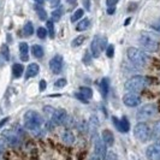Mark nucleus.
<instances>
[{"instance_id":"nucleus-1","label":"nucleus","mask_w":160,"mask_h":160,"mask_svg":"<svg viewBox=\"0 0 160 160\" xmlns=\"http://www.w3.org/2000/svg\"><path fill=\"white\" fill-rule=\"evenodd\" d=\"M148 82L149 81L143 76H134L125 82L124 88L129 93H137V92H141L148 84Z\"/></svg>"},{"instance_id":"nucleus-2","label":"nucleus","mask_w":160,"mask_h":160,"mask_svg":"<svg viewBox=\"0 0 160 160\" xmlns=\"http://www.w3.org/2000/svg\"><path fill=\"white\" fill-rule=\"evenodd\" d=\"M24 127L28 130H38L42 124V118L36 111H27L23 117Z\"/></svg>"},{"instance_id":"nucleus-3","label":"nucleus","mask_w":160,"mask_h":160,"mask_svg":"<svg viewBox=\"0 0 160 160\" xmlns=\"http://www.w3.org/2000/svg\"><path fill=\"white\" fill-rule=\"evenodd\" d=\"M128 58L129 60L136 66H146L148 63V57L143 51L135 47H130L128 49Z\"/></svg>"},{"instance_id":"nucleus-4","label":"nucleus","mask_w":160,"mask_h":160,"mask_svg":"<svg viewBox=\"0 0 160 160\" xmlns=\"http://www.w3.org/2000/svg\"><path fill=\"white\" fill-rule=\"evenodd\" d=\"M138 42H140L141 47L148 52H155V51H158V47H159L158 41L154 39L153 35L148 34V32H142L138 39Z\"/></svg>"},{"instance_id":"nucleus-5","label":"nucleus","mask_w":160,"mask_h":160,"mask_svg":"<svg viewBox=\"0 0 160 160\" xmlns=\"http://www.w3.org/2000/svg\"><path fill=\"white\" fill-rule=\"evenodd\" d=\"M134 135H135V137H136L138 141L146 142L151 137V129H149V127L146 123L140 122L138 124L135 125V128H134Z\"/></svg>"},{"instance_id":"nucleus-6","label":"nucleus","mask_w":160,"mask_h":160,"mask_svg":"<svg viewBox=\"0 0 160 160\" xmlns=\"http://www.w3.org/2000/svg\"><path fill=\"white\" fill-rule=\"evenodd\" d=\"M157 112V107L154 104H147L143 105L138 108V111L136 113V117L138 120H146L148 118L153 117Z\"/></svg>"},{"instance_id":"nucleus-7","label":"nucleus","mask_w":160,"mask_h":160,"mask_svg":"<svg viewBox=\"0 0 160 160\" xmlns=\"http://www.w3.org/2000/svg\"><path fill=\"white\" fill-rule=\"evenodd\" d=\"M146 157L148 160H160V142L148 146L146 149Z\"/></svg>"},{"instance_id":"nucleus-8","label":"nucleus","mask_w":160,"mask_h":160,"mask_svg":"<svg viewBox=\"0 0 160 160\" xmlns=\"http://www.w3.org/2000/svg\"><path fill=\"white\" fill-rule=\"evenodd\" d=\"M66 111L63 108H58L54 110V112L52 113L51 116V123L52 124H57V125H62L64 124L65 120H66Z\"/></svg>"},{"instance_id":"nucleus-9","label":"nucleus","mask_w":160,"mask_h":160,"mask_svg":"<svg viewBox=\"0 0 160 160\" xmlns=\"http://www.w3.org/2000/svg\"><path fill=\"white\" fill-rule=\"evenodd\" d=\"M63 65H64V60H63V57L62 56H56L53 57L51 60H49V69L53 73H60L63 70Z\"/></svg>"},{"instance_id":"nucleus-10","label":"nucleus","mask_w":160,"mask_h":160,"mask_svg":"<svg viewBox=\"0 0 160 160\" xmlns=\"http://www.w3.org/2000/svg\"><path fill=\"white\" fill-rule=\"evenodd\" d=\"M123 102L128 107H136L141 104V98L136 93H128L123 98Z\"/></svg>"},{"instance_id":"nucleus-11","label":"nucleus","mask_w":160,"mask_h":160,"mask_svg":"<svg viewBox=\"0 0 160 160\" xmlns=\"http://www.w3.org/2000/svg\"><path fill=\"white\" fill-rule=\"evenodd\" d=\"M2 138L10 146H18V144L21 143L18 135H17L16 132H13L12 130H4L2 131Z\"/></svg>"},{"instance_id":"nucleus-12","label":"nucleus","mask_w":160,"mask_h":160,"mask_svg":"<svg viewBox=\"0 0 160 160\" xmlns=\"http://www.w3.org/2000/svg\"><path fill=\"white\" fill-rule=\"evenodd\" d=\"M94 153H95L96 155L100 158V159H102L106 157V144L104 143V141L102 140H100V138H96L95 140V143H94Z\"/></svg>"},{"instance_id":"nucleus-13","label":"nucleus","mask_w":160,"mask_h":160,"mask_svg":"<svg viewBox=\"0 0 160 160\" xmlns=\"http://www.w3.org/2000/svg\"><path fill=\"white\" fill-rule=\"evenodd\" d=\"M112 120L114 122V125L116 128L118 129L122 132H128L129 129H130V125H129V122L125 117H123L122 119H117L116 117H113Z\"/></svg>"},{"instance_id":"nucleus-14","label":"nucleus","mask_w":160,"mask_h":160,"mask_svg":"<svg viewBox=\"0 0 160 160\" xmlns=\"http://www.w3.org/2000/svg\"><path fill=\"white\" fill-rule=\"evenodd\" d=\"M90 52H92V57L94 58H99L100 53H101V48H100V38L96 36L94 40L90 43Z\"/></svg>"},{"instance_id":"nucleus-15","label":"nucleus","mask_w":160,"mask_h":160,"mask_svg":"<svg viewBox=\"0 0 160 160\" xmlns=\"http://www.w3.org/2000/svg\"><path fill=\"white\" fill-rule=\"evenodd\" d=\"M101 137H102V141H104V143L106 144V146H112L113 142H114V136H113L112 131L108 130V129L102 130Z\"/></svg>"},{"instance_id":"nucleus-16","label":"nucleus","mask_w":160,"mask_h":160,"mask_svg":"<svg viewBox=\"0 0 160 160\" xmlns=\"http://www.w3.org/2000/svg\"><path fill=\"white\" fill-rule=\"evenodd\" d=\"M40 71V66L35 63H32V64L28 66L27 71H25V78H30V77H35Z\"/></svg>"},{"instance_id":"nucleus-17","label":"nucleus","mask_w":160,"mask_h":160,"mask_svg":"<svg viewBox=\"0 0 160 160\" xmlns=\"http://www.w3.org/2000/svg\"><path fill=\"white\" fill-rule=\"evenodd\" d=\"M28 52H29V47H28L27 42H21L19 43V53H21V59L23 62H27L29 59Z\"/></svg>"},{"instance_id":"nucleus-18","label":"nucleus","mask_w":160,"mask_h":160,"mask_svg":"<svg viewBox=\"0 0 160 160\" xmlns=\"http://www.w3.org/2000/svg\"><path fill=\"white\" fill-rule=\"evenodd\" d=\"M62 138H63V141H64L65 143L68 144H72L75 143V135L72 134L71 131H69V130H65L64 132L62 134Z\"/></svg>"},{"instance_id":"nucleus-19","label":"nucleus","mask_w":160,"mask_h":160,"mask_svg":"<svg viewBox=\"0 0 160 160\" xmlns=\"http://www.w3.org/2000/svg\"><path fill=\"white\" fill-rule=\"evenodd\" d=\"M23 71H24V68L22 64H18V63H17V64H13V66H12V73H13L15 78L21 77Z\"/></svg>"},{"instance_id":"nucleus-20","label":"nucleus","mask_w":160,"mask_h":160,"mask_svg":"<svg viewBox=\"0 0 160 160\" xmlns=\"http://www.w3.org/2000/svg\"><path fill=\"white\" fill-rule=\"evenodd\" d=\"M32 53L35 58H42L43 57V48L41 47L40 45H32Z\"/></svg>"},{"instance_id":"nucleus-21","label":"nucleus","mask_w":160,"mask_h":160,"mask_svg":"<svg viewBox=\"0 0 160 160\" xmlns=\"http://www.w3.org/2000/svg\"><path fill=\"white\" fill-rule=\"evenodd\" d=\"M151 134H152L151 137H152L153 140H159L160 138V120H158V122L154 124Z\"/></svg>"},{"instance_id":"nucleus-22","label":"nucleus","mask_w":160,"mask_h":160,"mask_svg":"<svg viewBox=\"0 0 160 160\" xmlns=\"http://www.w3.org/2000/svg\"><path fill=\"white\" fill-rule=\"evenodd\" d=\"M89 25H90V21H89L88 18H83V19H82V21L80 22V23L77 24V27H76V30H77V32H83V30L88 29Z\"/></svg>"},{"instance_id":"nucleus-23","label":"nucleus","mask_w":160,"mask_h":160,"mask_svg":"<svg viewBox=\"0 0 160 160\" xmlns=\"http://www.w3.org/2000/svg\"><path fill=\"white\" fill-rule=\"evenodd\" d=\"M80 94L83 96L86 100H89V99L93 96V90H92L90 88H88V87H81Z\"/></svg>"},{"instance_id":"nucleus-24","label":"nucleus","mask_w":160,"mask_h":160,"mask_svg":"<svg viewBox=\"0 0 160 160\" xmlns=\"http://www.w3.org/2000/svg\"><path fill=\"white\" fill-rule=\"evenodd\" d=\"M35 11H36V13H38V16H39L41 21H46L47 19V13H46L45 8H42L41 5H36L35 6Z\"/></svg>"},{"instance_id":"nucleus-25","label":"nucleus","mask_w":160,"mask_h":160,"mask_svg":"<svg viewBox=\"0 0 160 160\" xmlns=\"http://www.w3.org/2000/svg\"><path fill=\"white\" fill-rule=\"evenodd\" d=\"M100 87H101L104 96H106L108 94V89H110V82H108V80L107 78H102L101 82H100Z\"/></svg>"},{"instance_id":"nucleus-26","label":"nucleus","mask_w":160,"mask_h":160,"mask_svg":"<svg viewBox=\"0 0 160 160\" xmlns=\"http://www.w3.org/2000/svg\"><path fill=\"white\" fill-rule=\"evenodd\" d=\"M84 41H86V36H84V35H78V36H76L71 42L72 47H78V46H81Z\"/></svg>"},{"instance_id":"nucleus-27","label":"nucleus","mask_w":160,"mask_h":160,"mask_svg":"<svg viewBox=\"0 0 160 160\" xmlns=\"http://www.w3.org/2000/svg\"><path fill=\"white\" fill-rule=\"evenodd\" d=\"M63 12H64L63 8H56V10L52 12V18H53V21H54V22H58V21L62 18V16H63Z\"/></svg>"},{"instance_id":"nucleus-28","label":"nucleus","mask_w":160,"mask_h":160,"mask_svg":"<svg viewBox=\"0 0 160 160\" xmlns=\"http://www.w3.org/2000/svg\"><path fill=\"white\" fill-rule=\"evenodd\" d=\"M32 32H34L32 23V22H27L23 28V34L25 35V36H30V35H32Z\"/></svg>"},{"instance_id":"nucleus-29","label":"nucleus","mask_w":160,"mask_h":160,"mask_svg":"<svg viewBox=\"0 0 160 160\" xmlns=\"http://www.w3.org/2000/svg\"><path fill=\"white\" fill-rule=\"evenodd\" d=\"M83 15H84V11H83L82 8H77V10L73 12V15H72L71 21L72 22H76V21H78L80 18H83Z\"/></svg>"},{"instance_id":"nucleus-30","label":"nucleus","mask_w":160,"mask_h":160,"mask_svg":"<svg viewBox=\"0 0 160 160\" xmlns=\"http://www.w3.org/2000/svg\"><path fill=\"white\" fill-rule=\"evenodd\" d=\"M47 30H48L49 36H51L52 39H54V36H56V30H54V25H53V22H52V21H47Z\"/></svg>"},{"instance_id":"nucleus-31","label":"nucleus","mask_w":160,"mask_h":160,"mask_svg":"<svg viewBox=\"0 0 160 160\" xmlns=\"http://www.w3.org/2000/svg\"><path fill=\"white\" fill-rule=\"evenodd\" d=\"M98 127H99V122H98V119H96V117H92V118H90V124H89V128H90V130H92L94 134H95Z\"/></svg>"},{"instance_id":"nucleus-32","label":"nucleus","mask_w":160,"mask_h":160,"mask_svg":"<svg viewBox=\"0 0 160 160\" xmlns=\"http://www.w3.org/2000/svg\"><path fill=\"white\" fill-rule=\"evenodd\" d=\"M0 54L5 58L6 62L10 59V51H8V47L6 45H2V47H1V53H0Z\"/></svg>"},{"instance_id":"nucleus-33","label":"nucleus","mask_w":160,"mask_h":160,"mask_svg":"<svg viewBox=\"0 0 160 160\" xmlns=\"http://www.w3.org/2000/svg\"><path fill=\"white\" fill-rule=\"evenodd\" d=\"M36 34H38V36H39L40 39H45V38H46V35H47V29H46V28H43V27H40V28L38 29Z\"/></svg>"},{"instance_id":"nucleus-34","label":"nucleus","mask_w":160,"mask_h":160,"mask_svg":"<svg viewBox=\"0 0 160 160\" xmlns=\"http://www.w3.org/2000/svg\"><path fill=\"white\" fill-rule=\"evenodd\" d=\"M66 83H68V81L65 80V78H59L58 81H56L54 87H57V88H63V87L66 86Z\"/></svg>"},{"instance_id":"nucleus-35","label":"nucleus","mask_w":160,"mask_h":160,"mask_svg":"<svg viewBox=\"0 0 160 160\" xmlns=\"http://www.w3.org/2000/svg\"><path fill=\"white\" fill-rule=\"evenodd\" d=\"M106 54L108 58H112L113 54H114V46L113 45H110V46H107L106 48Z\"/></svg>"},{"instance_id":"nucleus-36","label":"nucleus","mask_w":160,"mask_h":160,"mask_svg":"<svg viewBox=\"0 0 160 160\" xmlns=\"http://www.w3.org/2000/svg\"><path fill=\"white\" fill-rule=\"evenodd\" d=\"M106 158H107V160H118V158H117V155H116L114 152L106 153Z\"/></svg>"},{"instance_id":"nucleus-37","label":"nucleus","mask_w":160,"mask_h":160,"mask_svg":"<svg viewBox=\"0 0 160 160\" xmlns=\"http://www.w3.org/2000/svg\"><path fill=\"white\" fill-rule=\"evenodd\" d=\"M152 28L154 30H157L158 32H160V18L158 21H155V22H153L152 23Z\"/></svg>"},{"instance_id":"nucleus-38","label":"nucleus","mask_w":160,"mask_h":160,"mask_svg":"<svg viewBox=\"0 0 160 160\" xmlns=\"http://www.w3.org/2000/svg\"><path fill=\"white\" fill-rule=\"evenodd\" d=\"M5 147H6V142L4 141L2 137H0V154L5 151Z\"/></svg>"},{"instance_id":"nucleus-39","label":"nucleus","mask_w":160,"mask_h":160,"mask_svg":"<svg viewBox=\"0 0 160 160\" xmlns=\"http://www.w3.org/2000/svg\"><path fill=\"white\" fill-rule=\"evenodd\" d=\"M118 1H119V0H106V4H107L108 8H113Z\"/></svg>"},{"instance_id":"nucleus-40","label":"nucleus","mask_w":160,"mask_h":160,"mask_svg":"<svg viewBox=\"0 0 160 160\" xmlns=\"http://www.w3.org/2000/svg\"><path fill=\"white\" fill-rule=\"evenodd\" d=\"M46 86H47L46 81H45V80H41V81H40V90H41V92L46 89Z\"/></svg>"},{"instance_id":"nucleus-41","label":"nucleus","mask_w":160,"mask_h":160,"mask_svg":"<svg viewBox=\"0 0 160 160\" xmlns=\"http://www.w3.org/2000/svg\"><path fill=\"white\" fill-rule=\"evenodd\" d=\"M89 160H101L98 155H96L95 153H93L92 155H90V158H89Z\"/></svg>"},{"instance_id":"nucleus-42","label":"nucleus","mask_w":160,"mask_h":160,"mask_svg":"<svg viewBox=\"0 0 160 160\" xmlns=\"http://www.w3.org/2000/svg\"><path fill=\"white\" fill-rule=\"evenodd\" d=\"M114 11H116V10H114V6H113V8H110L107 10V13H108V15H112V13H114Z\"/></svg>"},{"instance_id":"nucleus-43","label":"nucleus","mask_w":160,"mask_h":160,"mask_svg":"<svg viewBox=\"0 0 160 160\" xmlns=\"http://www.w3.org/2000/svg\"><path fill=\"white\" fill-rule=\"evenodd\" d=\"M8 118H4V119L0 122V128H1V127H2L5 123H8Z\"/></svg>"},{"instance_id":"nucleus-44","label":"nucleus","mask_w":160,"mask_h":160,"mask_svg":"<svg viewBox=\"0 0 160 160\" xmlns=\"http://www.w3.org/2000/svg\"><path fill=\"white\" fill-rule=\"evenodd\" d=\"M5 62H6V60H5V58H4V57L0 54V65H2L4 63H5Z\"/></svg>"},{"instance_id":"nucleus-45","label":"nucleus","mask_w":160,"mask_h":160,"mask_svg":"<svg viewBox=\"0 0 160 160\" xmlns=\"http://www.w3.org/2000/svg\"><path fill=\"white\" fill-rule=\"evenodd\" d=\"M84 4H86V8L89 10V0H84Z\"/></svg>"},{"instance_id":"nucleus-46","label":"nucleus","mask_w":160,"mask_h":160,"mask_svg":"<svg viewBox=\"0 0 160 160\" xmlns=\"http://www.w3.org/2000/svg\"><path fill=\"white\" fill-rule=\"evenodd\" d=\"M35 1H36L38 4H42V2H43V0H35Z\"/></svg>"},{"instance_id":"nucleus-47","label":"nucleus","mask_w":160,"mask_h":160,"mask_svg":"<svg viewBox=\"0 0 160 160\" xmlns=\"http://www.w3.org/2000/svg\"><path fill=\"white\" fill-rule=\"evenodd\" d=\"M68 1H69V2H70V4H72V2H73V4H75V2H76V0H68Z\"/></svg>"}]
</instances>
